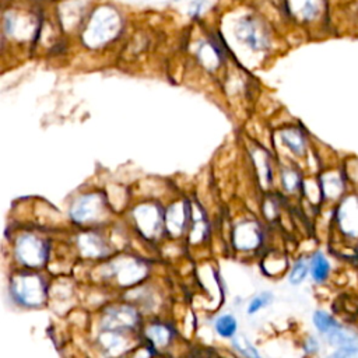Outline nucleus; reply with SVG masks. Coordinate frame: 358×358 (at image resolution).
<instances>
[{
    "mask_svg": "<svg viewBox=\"0 0 358 358\" xmlns=\"http://www.w3.org/2000/svg\"><path fill=\"white\" fill-rule=\"evenodd\" d=\"M236 35L253 49H262L267 46V36L256 20L248 17L238 25Z\"/></svg>",
    "mask_w": 358,
    "mask_h": 358,
    "instance_id": "obj_1",
    "label": "nucleus"
},
{
    "mask_svg": "<svg viewBox=\"0 0 358 358\" xmlns=\"http://www.w3.org/2000/svg\"><path fill=\"white\" fill-rule=\"evenodd\" d=\"M289 13L301 21H313L323 10V0H287Z\"/></svg>",
    "mask_w": 358,
    "mask_h": 358,
    "instance_id": "obj_2",
    "label": "nucleus"
},
{
    "mask_svg": "<svg viewBox=\"0 0 358 358\" xmlns=\"http://www.w3.org/2000/svg\"><path fill=\"white\" fill-rule=\"evenodd\" d=\"M215 330L221 337L231 338L236 333V319L231 315H222L215 320Z\"/></svg>",
    "mask_w": 358,
    "mask_h": 358,
    "instance_id": "obj_3",
    "label": "nucleus"
},
{
    "mask_svg": "<svg viewBox=\"0 0 358 358\" xmlns=\"http://www.w3.org/2000/svg\"><path fill=\"white\" fill-rule=\"evenodd\" d=\"M310 270H312L313 278H315L317 282L323 281V280L327 277L329 270H330V266H329L327 260L324 259V256H323L322 253H316V255L313 256V259H312V268H310Z\"/></svg>",
    "mask_w": 358,
    "mask_h": 358,
    "instance_id": "obj_4",
    "label": "nucleus"
},
{
    "mask_svg": "<svg viewBox=\"0 0 358 358\" xmlns=\"http://www.w3.org/2000/svg\"><path fill=\"white\" fill-rule=\"evenodd\" d=\"M313 322H315L316 329L323 333H329L331 329L337 327V323L334 322V319L324 312H316L313 315Z\"/></svg>",
    "mask_w": 358,
    "mask_h": 358,
    "instance_id": "obj_5",
    "label": "nucleus"
},
{
    "mask_svg": "<svg viewBox=\"0 0 358 358\" xmlns=\"http://www.w3.org/2000/svg\"><path fill=\"white\" fill-rule=\"evenodd\" d=\"M329 341L331 344H336V345H348V344H354L355 343V337L344 333L338 326L331 329L329 331Z\"/></svg>",
    "mask_w": 358,
    "mask_h": 358,
    "instance_id": "obj_6",
    "label": "nucleus"
},
{
    "mask_svg": "<svg viewBox=\"0 0 358 358\" xmlns=\"http://www.w3.org/2000/svg\"><path fill=\"white\" fill-rule=\"evenodd\" d=\"M308 274V264L305 260H298L289 273V282L299 284Z\"/></svg>",
    "mask_w": 358,
    "mask_h": 358,
    "instance_id": "obj_7",
    "label": "nucleus"
},
{
    "mask_svg": "<svg viewBox=\"0 0 358 358\" xmlns=\"http://www.w3.org/2000/svg\"><path fill=\"white\" fill-rule=\"evenodd\" d=\"M271 299H273V295H271V294H268V292H263V294H260V295L255 296V298L252 299V302L249 303L248 312H249L250 315L256 313V312H257V310H260L262 308L267 306V305L271 302Z\"/></svg>",
    "mask_w": 358,
    "mask_h": 358,
    "instance_id": "obj_8",
    "label": "nucleus"
},
{
    "mask_svg": "<svg viewBox=\"0 0 358 358\" xmlns=\"http://www.w3.org/2000/svg\"><path fill=\"white\" fill-rule=\"evenodd\" d=\"M234 344V348L238 350L242 355H246V357H259V352L255 350V347H252V344L245 340V338H235L232 341Z\"/></svg>",
    "mask_w": 358,
    "mask_h": 358,
    "instance_id": "obj_9",
    "label": "nucleus"
},
{
    "mask_svg": "<svg viewBox=\"0 0 358 358\" xmlns=\"http://www.w3.org/2000/svg\"><path fill=\"white\" fill-rule=\"evenodd\" d=\"M284 141L287 143V145L294 151V152H301L302 147H303V141L301 138V136L298 133H289V134H284L282 136Z\"/></svg>",
    "mask_w": 358,
    "mask_h": 358,
    "instance_id": "obj_10",
    "label": "nucleus"
},
{
    "mask_svg": "<svg viewBox=\"0 0 358 358\" xmlns=\"http://www.w3.org/2000/svg\"><path fill=\"white\" fill-rule=\"evenodd\" d=\"M351 355H358V347L354 345V344L343 345L340 348V351H337L334 354V357H351Z\"/></svg>",
    "mask_w": 358,
    "mask_h": 358,
    "instance_id": "obj_11",
    "label": "nucleus"
}]
</instances>
